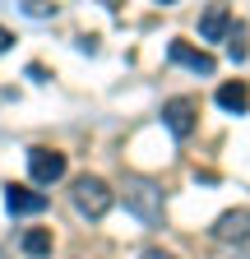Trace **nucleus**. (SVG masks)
<instances>
[{"label": "nucleus", "mask_w": 250, "mask_h": 259, "mask_svg": "<svg viewBox=\"0 0 250 259\" xmlns=\"http://www.w3.org/2000/svg\"><path fill=\"white\" fill-rule=\"evenodd\" d=\"M125 208H130L144 227H162L167 199H162V190L153 185L148 176H125Z\"/></svg>", "instance_id": "f03ea898"}, {"label": "nucleus", "mask_w": 250, "mask_h": 259, "mask_svg": "<svg viewBox=\"0 0 250 259\" xmlns=\"http://www.w3.org/2000/svg\"><path fill=\"white\" fill-rule=\"evenodd\" d=\"M10 42H14V37H10V28H0V51H10Z\"/></svg>", "instance_id": "4468645a"}, {"label": "nucleus", "mask_w": 250, "mask_h": 259, "mask_svg": "<svg viewBox=\"0 0 250 259\" xmlns=\"http://www.w3.org/2000/svg\"><path fill=\"white\" fill-rule=\"evenodd\" d=\"M70 204H74V213H79V218L98 222V218H107V213H111L116 190H111L102 176H74V185H70Z\"/></svg>", "instance_id": "f257e3e1"}, {"label": "nucleus", "mask_w": 250, "mask_h": 259, "mask_svg": "<svg viewBox=\"0 0 250 259\" xmlns=\"http://www.w3.org/2000/svg\"><path fill=\"white\" fill-rule=\"evenodd\" d=\"M199 37H204V42H227V37H232V14H227V5H209V10H204Z\"/></svg>", "instance_id": "6e6552de"}, {"label": "nucleus", "mask_w": 250, "mask_h": 259, "mask_svg": "<svg viewBox=\"0 0 250 259\" xmlns=\"http://www.w3.org/2000/svg\"><path fill=\"white\" fill-rule=\"evenodd\" d=\"M5 208H10L14 218H33V213H42V208H47V194H42V190H33V185L10 181V185H5Z\"/></svg>", "instance_id": "39448f33"}, {"label": "nucleus", "mask_w": 250, "mask_h": 259, "mask_svg": "<svg viewBox=\"0 0 250 259\" xmlns=\"http://www.w3.org/2000/svg\"><path fill=\"white\" fill-rule=\"evenodd\" d=\"M227 56H232V60H245V56H250V42H245V32H241V28L227 37Z\"/></svg>", "instance_id": "9b49d317"}, {"label": "nucleus", "mask_w": 250, "mask_h": 259, "mask_svg": "<svg viewBox=\"0 0 250 259\" xmlns=\"http://www.w3.org/2000/svg\"><path fill=\"white\" fill-rule=\"evenodd\" d=\"M158 5H172V0H158Z\"/></svg>", "instance_id": "2eb2a0df"}, {"label": "nucleus", "mask_w": 250, "mask_h": 259, "mask_svg": "<svg viewBox=\"0 0 250 259\" xmlns=\"http://www.w3.org/2000/svg\"><path fill=\"white\" fill-rule=\"evenodd\" d=\"M0 259H10V254H5V250H0Z\"/></svg>", "instance_id": "dca6fc26"}, {"label": "nucleus", "mask_w": 250, "mask_h": 259, "mask_svg": "<svg viewBox=\"0 0 250 259\" xmlns=\"http://www.w3.org/2000/svg\"><path fill=\"white\" fill-rule=\"evenodd\" d=\"M51 245H56L51 227H28V232H23V250L33 254V259H47V254H51Z\"/></svg>", "instance_id": "9d476101"}, {"label": "nucleus", "mask_w": 250, "mask_h": 259, "mask_svg": "<svg viewBox=\"0 0 250 259\" xmlns=\"http://www.w3.org/2000/svg\"><path fill=\"white\" fill-rule=\"evenodd\" d=\"M218 107H223V111H245L250 107V88L241 83V79H232V83H223V88H218Z\"/></svg>", "instance_id": "1a4fd4ad"}, {"label": "nucleus", "mask_w": 250, "mask_h": 259, "mask_svg": "<svg viewBox=\"0 0 250 259\" xmlns=\"http://www.w3.org/2000/svg\"><path fill=\"white\" fill-rule=\"evenodd\" d=\"M139 259H176V254H167V250H144Z\"/></svg>", "instance_id": "ddd939ff"}, {"label": "nucleus", "mask_w": 250, "mask_h": 259, "mask_svg": "<svg viewBox=\"0 0 250 259\" xmlns=\"http://www.w3.org/2000/svg\"><path fill=\"white\" fill-rule=\"evenodd\" d=\"M245 236H250V213H241V208H232L213 222V241H223V245H241Z\"/></svg>", "instance_id": "0eeeda50"}, {"label": "nucleus", "mask_w": 250, "mask_h": 259, "mask_svg": "<svg viewBox=\"0 0 250 259\" xmlns=\"http://www.w3.org/2000/svg\"><path fill=\"white\" fill-rule=\"evenodd\" d=\"M167 56H172L176 65H185V70H195V74H204V79H209V74L218 70V60H213V56H209L204 47H195V42H185V37H176V42L167 47Z\"/></svg>", "instance_id": "423d86ee"}, {"label": "nucleus", "mask_w": 250, "mask_h": 259, "mask_svg": "<svg viewBox=\"0 0 250 259\" xmlns=\"http://www.w3.org/2000/svg\"><path fill=\"white\" fill-rule=\"evenodd\" d=\"M162 125L172 130V139H190L199 125V102L195 97H167L162 102Z\"/></svg>", "instance_id": "7ed1b4c3"}, {"label": "nucleus", "mask_w": 250, "mask_h": 259, "mask_svg": "<svg viewBox=\"0 0 250 259\" xmlns=\"http://www.w3.org/2000/svg\"><path fill=\"white\" fill-rule=\"evenodd\" d=\"M23 14H28V19H51L56 5H51V0H23Z\"/></svg>", "instance_id": "f8f14e48"}, {"label": "nucleus", "mask_w": 250, "mask_h": 259, "mask_svg": "<svg viewBox=\"0 0 250 259\" xmlns=\"http://www.w3.org/2000/svg\"><path fill=\"white\" fill-rule=\"evenodd\" d=\"M65 153L60 148H28V171H33V185H56L65 176Z\"/></svg>", "instance_id": "20e7f679"}]
</instances>
